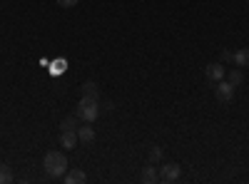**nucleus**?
I'll use <instances>...</instances> for the list:
<instances>
[{
  "mask_svg": "<svg viewBox=\"0 0 249 184\" xmlns=\"http://www.w3.org/2000/svg\"><path fill=\"white\" fill-rule=\"evenodd\" d=\"M13 182V172L8 165H0V184H10Z\"/></svg>",
  "mask_w": 249,
  "mask_h": 184,
  "instance_id": "4468645a",
  "label": "nucleus"
},
{
  "mask_svg": "<svg viewBox=\"0 0 249 184\" xmlns=\"http://www.w3.org/2000/svg\"><path fill=\"white\" fill-rule=\"evenodd\" d=\"M80 90H82V97H95V100H100V87H97L95 80H85Z\"/></svg>",
  "mask_w": 249,
  "mask_h": 184,
  "instance_id": "6e6552de",
  "label": "nucleus"
},
{
  "mask_svg": "<svg viewBox=\"0 0 249 184\" xmlns=\"http://www.w3.org/2000/svg\"><path fill=\"white\" fill-rule=\"evenodd\" d=\"M214 95H217V100L219 102H232V97H234V85H230V83H224V80H219L217 83V87H214Z\"/></svg>",
  "mask_w": 249,
  "mask_h": 184,
  "instance_id": "20e7f679",
  "label": "nucleus"
},
{
  "mask_svg": "<svg viewBox=\"0 0 249 184\" xmlns=\"http://www.w3.org/2000/svg\"><path fill=\"white\" fill-rule=\"evenodd\" d=\"M68 67V63H65V60H55V65H53V75H60L62 70H65Z\"/></svg>",
  "mask_w": 249,
  "mask_h": 184,
  "instance_id": "f3484780",
  "label": "nucleus"
},
{
  "mask_svg": "<svg viewBox=\"0 0 249 184\" xmlns=\"http://www.w3.org/2000/svg\"><path fill=\"white\" fill-rule=\"evenodd\" d=\"M77 130H62L60 132V147H65V152L68 150H75L77 147Z\"/></svg>",
  "mask_w": 249,
  "mask_h": 184,
  "instance_id": "39448f33",
  "label": "nucleus"
},
{
  "mask_svg": "<svg viewBox=\"0 0 249 184\" xmlns=\"http://www.w3.org/2000/svg\"><path fill=\"white\" fill-rule=\"evenodd\" d=\"M162 159V150L157 147V145H152V150H150V162H160Z\"/></svg>",
  "mask_w": 249,
  "mask_h": 184,
  "instance_id": "dca6fc26",
  "label": "nucleus"
},
{
  "mask_svg": "<svg viewBox=\"0 0 249 184\" xmlns=\"http://www.w3.org/2000/svg\"><path fill=\"white\" fill-rule=\"evenodd\" d=\"M88 174L82 172V169H68L65 172V184H80V182H85Z\"/></svg>",
  "mask_w": 249,
  "mask_h": 184,
  "instance_id": "1a4fd4ad",
  "label": "nucleus"
},
{
  "mask_svg": "<svg viewBox=\"0 0 249 184\" xmlns=\"http://www.w3.org/2000/svg\"><path fill=\"white\" fill-rule=\"evenodd\" d=\"M80 127V117L77 115H68V117H62L60 122V130H77Z\"/></svg>",
  "mask_w": 249,
  "mask_h": 184,
  "instance_id": "9b49d317",
  "label": "nucleus"
},
{
  "mask_svg": "<svg viewBox=\"0 0 249 184\" xmlns=\"http://www.w3.org/2000/svg\"><path fill=\"white\" fill-rule=\"evenodd\" d=\"M179 174H182V169H179L177 162H164V165L160 167V182L172 184V182H177V179H179Z\"/></svg>",
  "mask_w": 249,
  "mask_h": 184,
  "instance_id": "7ed1b4c3",
  "label": "nucleus"
},
{
  "mask_svg": "<svg viewBox=\"0 0 249 184\" xmlns=\"http://www.w3.org/2000/svg\"><path fill=\"white\" fill-rule=\"evenodd\" d=\"M43 167H45V172H48L50 177H65V172H68V167H70V165H68L65 152L53 150V152H48V154H45Z\"/></svg>",
  "mask_w": 249,
  "mask_h": 184,
  "instance_id": "f257e3e1",
  "label": "nucleus"
},
{
  "mask_svg": "<svg viewBox=\"0 0 249 184\" xmlns=\"http://www.w3.org/2000/svg\"><path fill=\"white\" fill-rule=\"evenodd\" d=\"M77 139L85 142V145H90V142H95V130L90 127V122H85V125L77 127Z\"/></svg>",
  "mask_w": 249,
  "mask_h": 184,
  "instance_id": "0eeeda50",
  "label": "nucleus"
},
{
  "mask_svg": "<svg viewBox=\"0 0 249 184\" xmlns=\"http://www.w3.org/2000/svg\"><path fill=\"white\" fill-rule=\"evenodd\" d=\"M75 115L80 117V122H92L100 117V100H95V97H82L80 102H77V110H75Z\"/></svg>",
  "mask_w": 249,
  "mask_h": 184,
  "instance_id": "f03ea898",
  "label": "nucleus"
},
{
  "mask_svg": "<svg viewBox=\"0 0 249 184\" xmlns=\"http://www.w3.org/2000/svg\"><path fill=\"white\" fill-rule=\"evenodd\" d=\"M160 179V174L155 172V167L152 165H144V169H142V182H147V184H155Z\"/></svg>",
  "mask_w": 249,
  "mask_h": 184,
  "instance_id": "f8f14e48",
  "label": "nucleus"
},
{
  "mask_svg": "<svg viewBox=\"0 0 249 184\" xmlns=\"http://www.w3.org/2000/svg\"><path fill=\"white\" fill-rule=\"evenodd\" d=\"M57 5H60V8H65V10H70V8L77 5V0H57Z\"/></svg>",
  "mask_w": 249,
  "mask_h": 184,
  "instance_id": "a211bd4d",
  "label": "nucleus"
},
{
  "mask_svg": "<svg viewBox=\"0 0 249 184\" xmlns=\"http://www.w3.org/2000/svg\"><path fill=\"white\" fill-rule=\"evenodd\" d=\"M204 75L212 80V83H219V80H224V63H210L204 67Z\"/></svg>",
  "mask_w": 249,
  "mask_h": 184,
  "instance_id": "423d86ee",
  "label": "nucleus"
},
{
  "mask_svg": "<svg viewBox=\"0 0 249 184\" xmlns=\"http://www.w3.org/2000/svg\"><path fill=\"white\" fill-rule=\"evenodd\" d=\"M234 65L237 67H249V48H242L234 52Z\"/></svg>",
  "mask_w": 249,
  "mask_h": 184,
  "instance_id": "9d476101",
  "label": "nucleus"
},
{
  "mask_svg": "<svg viewBox=\"0 0 249 184\" xmlns=\"http://www.w3.org/2000/svg\"><path fill=\"white\" fill-rule=\"evenodd\" d=\"M227 83H230V85H242V70L239 67H234V70H230V72H227Z\"/></svg>",
  "mask_w": 249,
  "mask_h": 184,
  "instance_id": "ddd939ff",
  "label": "nucleus"
},
{
  "mask_svg": "<svg viewBox=\"0 0 249 184\" xmlns=\"http://www.w3.org/2000/svg\"><path fill=\"white\" fill-rule=\"evenodd\" d=\"M219 60L227 65V63H234V52H230V50H222L219 52Z\"/></svg>",
  "mask_w": 249,
  "mask_h": 184,
  "instance_id": "2eb2a0df",
  "label": "nucleus"
}]
</instances>
